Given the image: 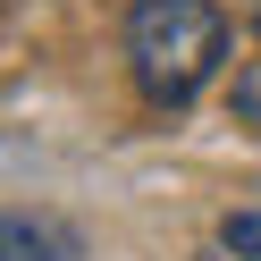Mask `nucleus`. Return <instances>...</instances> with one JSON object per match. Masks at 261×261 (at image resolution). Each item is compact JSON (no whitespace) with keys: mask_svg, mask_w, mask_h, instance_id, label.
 <instances>
[{"mask_svg":"<svg viewBox=\"0 0 261 261\" xmlns=\"http://www.w3.org/2000/svg\"><path fill=\"white\" fill-rule=\"evenodd\" d=\"M227 59V17L211 0H135L126 9V68H135L143 101L186 110Z\"/></svg>","mask_w":261,"mask_h":261,"instance_id":"f257e3e1","label":"nucleus"},{"mask_svg":"<svg viewBox=\"0 0 261 261\" xmlns=\"http://www.w3.org/2000/svg\"><path fill=\"white\" fill-rule=\"evenodd\" d=\"M9 261H76V236L51 219H25V211H9Z\"/></svg>","mask_w":261,"mask_h":261,"instance_id":"f03ea898","label":"nucleus"},{"mask_svg":"<svg viewBox=\"0 0 261 261\" xmlns=\"http://www.w3.org/2000/svg\"><path fill=\"white\" fill-rule=\"evenodd\" d=\"M219 244L236 261H261V211H227V219H219Z\"/></svg>","mask_w":261,"mask_h":261,"instance_id":"7ed1b4c3","label":"nucleus"},{"mask_svg":"<svg viewBox=\"0 0 261 261\" xmlns=\"http://www.w3.org/2000/svg\"><path fill=\"white\" fill-rule=\"evenodd\" d=\"M236 110H244V118H253V126H261V59H253V68H244V76H236Z\"/></svg>","mask_w":261,"mask_h":261,"instance_id":"20e7f679","label":"nucleus"}]
</instances>
